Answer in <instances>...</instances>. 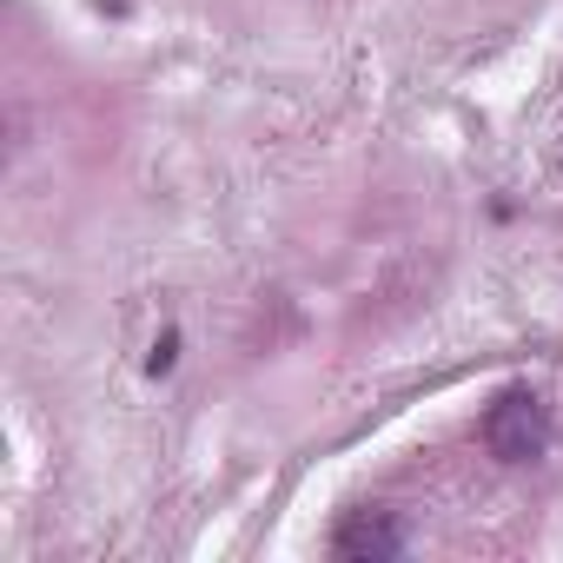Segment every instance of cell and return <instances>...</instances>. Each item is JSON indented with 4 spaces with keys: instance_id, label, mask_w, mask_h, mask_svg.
<instances>
[{
    "instance_id": "obj_2",
    "label": "cell",
    "mask_w": 563,
    "mask_h": 563,
    "mask_svg": "<svg viewBox=\"0 0 563 563\" xmlns=\"http://www.w3.org/2000/svg\"><path fill=\"white\" fill-rule=\"evenodd\" d=\"M332 550H339V556H398V550H405V537H398V523H391V517L358 510V517H345V523H339Z\"/></svg>"
},
{
    "instance_id": "obj_3",
    "label": "cell",
    "mask_w": 563,
    "mask_h": 563,
    "mask_svg": "<svg viewBox=\"0 0 563 563\" xmlns=\"http://www.w3.org/2000/svg\"><path fill=\"white\" fill-rule=\"evenodd\" d=\"M146 372H173V339H159V345H153V358H146Z\"/></svg>"
},
{
    "instance_id": "obj_1",
    "label": "cell",
    "mask_w": 563,
    "mask_h": 563,
    "mask_svg": "<svg viewBox=\"0 0 563 563\" xmlns=\"http://www.w3.org/2000/svg\"><path fill=\"white\" fill-rule=\"evenodd\" d=\"M484 444L510 464H530L556 444V424H550V405L537 391H504L490 411H484Z\"/></svg>"
}]
</instances>
